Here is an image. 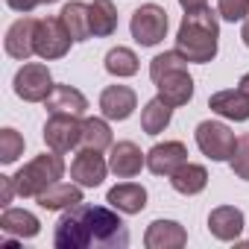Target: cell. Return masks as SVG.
I'll list each match as a JSON object with an SVG mask.
<instances>
[{
  "label": "cell",
  "instance_id": "2e32d148",
  "mask_svg": "<svg viewBox=\"0 0 249 249\" xmlns=\"http://www.w3.org/2000/svg\"><path fill=\"white\" fill-rule=\"evenodd\" d=\"M208 108L217 111L220 117L226 120H234V123H243L249 120V94L243 88H226V91H217L208 97Z\"/></svg>",
  "mask_w": 249,
  "mask_h": 249
},
{
  "label": "cell",
  "instance_id": "d590c367",
  "mask_svg": "<svg viewBox=\"0 0 249 249\" xmlns=\"http://www.w3.org/2000/svg\"><path fill=\"white\" fill-rule=\"evenodd\" d=\"M240 38H243V44L249 47V15H246V21H243V30H240Z\"/></svg>",
  "mask_w": 249,
  "mask_h": 249
},
{
  "label": "cell",
  "instance_id": "603a6c76",
  "mask_svg": "<svg viewBox=\"0 0 249 249\" xmlns=\"http://www.w3.org/2000/svg\"><path fill=\"white\" fill-rule=\"evenodd\" d=\"M65 30L71 33L73 41H88L94 33H91V15H88V3H79V0H71V3L62 6L59 12Z\"/></svg>",
  "mask_w": 249,
  "mask_h": 249
},
{
  "label": "cell",
  "instance_id": "9a60e30c",
  "mask_svg": "<svg viewBox=\"0 0 249 249\" xmlns=\"http://www.w3.org/2000/svg\"><path fill=\"white\" fill-rule=\"evenodd\" d=\"M156 88H159V97L164 103L179 108V106H188L191 97H194V76L188 73V68H179V71H170V73L159 76Z\"/></svg>",
  "mask_w": 249,
  "mask_h": 249
},
{
  "label": "cell",
  "instance_id": "83f0119b",
  "mask_svg": "<svg viewBox=\"0 0 249 249\" xmlns=\"http://www.w3.org/2000/svg\"><path fill=\"white\" fill-rule=\"evenodd\" d=\"M106 71L117 79H126V76H135L138 73V56L135 50L129 47H111L106 53Z\"/></svg>",
  "mask_w": 249,
  "mask_h": 249
},
{
  "label": "cell",
  "instance_id": "74e56055",
  "mask_svg": "<svg viewBox=\"0 0 249 249\" xmlns=\"http://www.w3.org/2000/svg\"><path fill=\"white\" fill-rule=\"evenodd\" d=\"M38 3H56V0H38Z\"/></svg>",
  "mask_w": 249,
  "mask_h": 249
},
{
  "label": "cell",
  "instance_id": "52a82bcc",
  "mask_svg": "<svg viewBox=\"0 0 249 249\" xmlns=\"http://www.w3.org/2000/svg\"><path fill=\"white\" fill-rule=\"evenodd\" d=\"M73 38L65 30L62 18H38L36 24V56H41L44 62L62 59L71 50Z\"/></svg>",
  "mask_w": 249,
  "mask_h": 249
},
{
  "label": "cell",
  "instance_id": "7402d4cb",
  "mask_svg": "<svg viewBox=\"0 0 249 249\" xmlns=\"http://www.w3.org/2000/svg\"><path fill=\"white\" fill-rule=\"evenodd\" d=\"M0 231L9 234V237H21V240H30L41 231V223L36 214L24 211V208H6L0 214Z\"/></svg>",
  "mask_w": 249,
  "mask_h": 249
},
{
  "label": "cell",
  "instance_id": "d4e9b609",
  "mask_svg": "<svg viewBox=\"0 0 249 249\" xmlns=\"http://www.w3.org/2000/svg\"><path fill=\"white\" fill-rule=\"evenodd\" d=\"M170 117H173V106L164 103L161 97H153L141 111V129L147 135H161L170 126Z\"/></svg>",
  "mask_w": 249,
  "mask_h": 249
},
{
  "label": "cell",
  "instance_id": "4dcf8cb0",
  "mask_svg": "<svg viewBox=\"0 0 249 249\" xmlns=\"http://www.w3.org/2000/svg\"><path fill=\"white\" fill-rule=\"evenodd\" d=\"M229 164H231V173L237 179L249 182V132L237 138V150H234V156H231Z\"/></svg>",
  "mask_w": 249,
  "mask_h": 249
},
{
  "label": "cell",
  "instance_id": "44dd1931",
  "mask_svg": "<svg viewBox=\"0 0 249 249\" xmlns=\"http://www.w3.org/2000/svg\"><path fill=\"white\" fill-rule=\"evenodd\" d=\"M38 205L44 211H68L73 208L76 202H82V185H71V182H53L47 191H41L38 196Z\"/></svg>",
  "mask_w": 249,
  "mask_h": 249
},
{
  "label": "cell",
  "instance_id": "f1b7e54d",
  "mask_svg": "<svg viewBox=\"0 0 249 249\" xmlns=\"http://www.w3.org/2000/svg\"><path fill=\"white\" fill-rule=\"evenodd\" d=\"M24 156V135L15 132L12 126L0 129V161L3 164H15Z\"/></svg>",
  "mask_w": 249,
  "mask_h": 249
},
{
  "label": "cell",
  "instance_id": "9c48e42d",
  "mask_svg": "<svg viewBox=\"0 0 249 249\" xmlns=\"http://www.w3.org/2000/svg\"><path fill=\"white\" fill-rule=\"evenodd\" d=\"M79 135H82V123L73 114H50V120L44 123V144L62 156L79 147Z\"/></svg>",
  "mask_w": 249,
  "mask_h": 249
},
{
  "label": "cell",
  "instance_id": "5b68a950",
  "mask_svg": "<svg viewBox=\"0 0 249 249\" xmlns=\"http://www.w3.org/2000/svg\"><path fill=\"white\" fill-rule=\"evenodd\" d=\"M167 12L159 6V3H144L141 9L132 12V21H129V33L132 38L141 44V47H156L159 41H164L167 36Z\"/></svg>",
  "mask_w": 249,
  "mask_h": 249
},
{
  "label": "cell",
  "instance_id": "8d00e7d4",
  "mask_svg": "<svg viewBox=\"0 0 249 249\" xmlns=\"http://www.w3.org/2000/svg\"><path fill=\"white\" fill-rule=\"evenodd\" d=\"M237 88H243V91L249 94V73H243V76H240V85H237Z\"/></svg>",
  "mask_w": 249,
  "mask_h": 249
},
{
  "label": "cell",
  "instance_id": "ffe728a7",
  "mask_svg": "<svg viewBox=\"0 0 249 249\" xmlns=\"http://www.w3.org/2000/svg\"><path fill=\"white\" fill-rule=\"evenodd\" d=\"M44 106H47L50 114H73V117H82L88 111L85 94L79 88H73V85H56L53 94L44 100Z\"/></svg>",
  "mask_w": 249,
  "mask_h": 249
},
{
  "label": "cell",
  "instance_id": "4fadbf2b",
  "mask_svg": "<svg viewBox=\"0 0 249 249\" xmlns=\"http://www.w3.org/2000/svg\"><path fill=\"white\" fill-rule=\"evenodd\" d=\"M100 108L106 120H129L138 108V94L129 85H108L100 94Z\"/></svg>",
  "mask_w": 249,
  "mask_h": 249
},
{
  "label": "cell",
  "instance_id": "484cf974",
  "mask_svg": "<svg viewBox=\"0 0 249 249\" xmlns=\"http://www.w3.org/2000/svg\"><path fill=\"white\" fill-rule=\"evenodd\" d=\"M111 144H114V138H111V129H108V123L103 117H85L82 120V135H79V147L82 150L103 153Z\"/></svg>",
  "mask_w": 249,
  "mask_h": 249
},
{
  "label": "cell",
  "instance_id": "7c38bea8",
  "mask_svg": "<svg viewBox=\"0 0 249 249\" xmlns=\"http://www.w3.org/2000/svg\"><path fill=\"white\" fill-rule=\"evenodd\" d=\"M144 164H147V153H141V147L135 141H117V144H111L108 170L117 179H132V176H138Z\"/></svg>",
  "mask_w": 249,
  "mask_h": 249
},
{
  "label": "cell",
  "instance_id": "3957f363",
  "mask_svg": "<svg viewBox=\"0 0 249 249\" xmlns=\"http://www.w3.org/2000/svg\"><path fill=\"white\" fill-rule=\"evenodd\" d=\"M82 211H85L91 246H100V249H126L129 246V231L123 226V220L117 217V208L82 202Z\"/></svg>",
  "mask_w": 249,
  "mask_h": 249
},
{
  "label": "cell",
  "instance_id": "d6986e66",
  "mask_svg": "<svg viewBox=\"0 0 249 249\" xmlns=\"http://www.w3.org/2000/svg\"><path fill=\"white\" fill-rule=\"evenodd\" d=\"M243 211L234 208V205H220L208 214V231L217 237V240H237L240 231H243Z\"/></svg>",
  "mask_w": 249,
  "mask_h": 249
},
{
  "label": "cell",
  "instance_id": "277c9868",
  "mask_svg": "<svg viewBox=\"0 0 249 249\" xmlns=\"http://www.w3.org/2000/svg\"><path fill=\"white\" fill-rule=\"evenodd\" d=\"M194 135H196V147L202 150V156H208L211 161H231V156L237 150V138L226 123L202 120Z\"/></svg>",
  "mask_w": 249,
  "mask_h": 249
},
{
  "label": "cell",
  "instance_id": "8992f818",
  "mask_svg": "<svg viewBox=\"0 0 249 249\" xmlns=\"http://www.w3.org/2000/svg\"><path fill=\"white\" fill-rule=\"evenodd\" d=\"M12 88H15V94H18L24 103H44V100L53 94L56 85H53V76H50L47 65H41V62H27V65L15 73Z\"/></svg>",
  "mask_w": 249,
  "mask_h": 249
},
{
  "label": "cell",
  "instance_id": "f546056e",
  "mask_svg": "<svg viewBox=\"0 0 249 249\" xmlns=\"http://www.w3.org/2000/svg\"><path fill=\"white\" fill-rule=\"evenodd\" d=\"M179 68H188V59L179 53V50H167V53H159L153 62H150V79L156 82L159 76L170 73V71H179Z\"/></svg>",
  "mask_w": 249,
  "mask_h": 249
},
{
  "label": "cell",
  "instance_id": "7a4b0ae2",
  "mask_svg": "<svg viewBox=\"0 0 249 249\" xmlns=\"http://www.w3.org/2000/svg\"><path fill=\"white\" fill-rule=\"evenodd\" d=\"M65 176V159H62V153H56V150H50V153H41V156H36L33 161H27L12 179H15V188H18V196H24V199H36L41 191H47L53 182H59Z\"/></svg>",
  "mask_w": 249,
  "mask_h": 249
},
{
  "label": "cell",
  "instance_id": "4316f807",
  "mask_svg": "<svg viewBox=\"0 0 249 249\" xmlns=\"http://www.w3.org/2000/svg\"><path fill=\"white\" fill-rule=\"evenodd\" d=\"M88 15H91V33L97 38H108L117 33V9L111 0H94V3H88Z\"/></svg>",
  "mask_w": 249,
  "mask_h": 249
},
{
  "label": "cell",
  "instance_id": "e575fe53",
  "mask_svg": "<svg viewBox=\"0 0 249 249\" xmlns=\"http://www.w3.org/2000/svg\"><path fill=\"white\" fill-rule=\"evenodd\" d=\"M179 6L185 12H196V9H205L208 6V0H179Z\"/></svg>",
  "mask_w": 249,
  "mask_h": 249
},
{
  "label": "cell",
  "instance_id": "5bb4252c",
  "mask_svg": "<svg viewBox=\"0 0 249 249\" xmlns=\"http://www.w3.org/2000/svg\"><path fill=\"white\" fill-rule=\"evenodd\" d=\"M36 18H30V15H24V18H18L12 27H9V33H6V38H3V47H6V53L12 56V59H18V62H27L33 53H36Z\"/></svg>",
  "mask_w": 249,
  "mask_h": 249
},
{
  "label": "cell",
  "instance_id": "cb8c5ba5",
  "mask_svg": "<svg viewBox=\"0 0 249 249\" xmlns=\"http://www.w3.org/2000/svg\"><path fill=\"white\" fill-rule=\"evenodd\" d=\"M170 185H173V191L182 194V196H196V194H202L205 185H208V170H205L202 164L185 161V164L170 176Z\"/></svg>",
  "mask_w": 249,
  "mask_h": 249
},
{
  "label": "cell",
  "instance_id": "e0dca14e",
  "mask_svg": "<svg viewBox=\"0 0 249 249\" xmlns=\"http://www.w3.org/2000/svg\"><path fill=\"white\" fill-rule=\"evenodd\" d=\"M147 249H182L188 243V231L176 220H153L144 234Z\"/></svg>",
  "mask_w": 249,
  "mask_h": 249
},
{
  "label": "cell",
  "instance_id": "ba28073f",
  "mask_svg": "<svg viewBox=\"0 0 249 249\" xmlns=\"http://www.w3.org/2000/svg\"><path fill=\"white\" fill-rule=\"evenodd\" d=\"M82 202H76L73 208H68L59 217L56 231H53V243L59 249H85V246H91V234H88V223H85Z\"/></svg>",
  "mask_w": 249,
  "mask_h": 249
},
{
  "label": "cell",
  "instance_id": "30bf717a",
  "mask_svg": "<svg viewBox=\"0 0 249 249\" xmlns=\"http://www.w3.org/2000/svg\"><path fill=\"white\" fill-rule=\"evenodd\" d=\"M185 161H188V147L182 141H164V144H156L147 153V170L153 176H167L170 179Z\"/></svg>",
  "mask_w": 249,
  "mask_h": 249
},
{
  "label": "cell",
  "instance_id": "ac0fdd59",
  "mask_svg": "<svg viewBox=\"0 0 249 249\" xmlns=\"http://www.w3.org/2000/svg\"><path fill=\"white\" fill-rule=\"evenodd\" d=\"M106 202L120 214H141L147 208V188L135 182H120L106 194Z\"/></svg>",
  "mask_w": 249,
  "mask_h": 249
},
{
  "label": "cell",
  "instance_id": "d6a6232c",
  "mask_svg": "<svg viewBox=\"0 0 249 249\" xmlns=\"http://www.w3.org/2000/svg\"><path fill=\"white\" fill-rule=\"evenodd\" d=\"M15 194H18L15 179H12V176H0V205H9Z\"/></svg>",
  "mask_w": 249,
  "mask_h": 249
},
{
  "label": "cell",
  "instance_id": "836d02e7",
  "mask_svg": "<svg viewBox=\"0 0 249 249\" xmlns=\"http://www.w3.org/2000/svg\"><path fill=\"white\" fill-rule=\"evenodd\" d=\"M6 6L15 9V12H21V15H30L38 6V0H6Z\"/></svg>",
  "mask_w": 249,
  "mask_h": 249
},
{
  "label": "cell",
  "instance_id": "6da1fadb",
  "mask_svg": "<svg viewBox=\"0 0 249 249\" xmlns=\"http://www.w3.org/2000/svg\"><path fill=\"white\" fill-rule=\"evenodd\" d=\"M220 15H214L208 6L196 9V12H185L179 33H176V50L194 62V65H208L217 56L220 47Z\"/></svg>",
  "mask_w": 249,
  "mask_h": 249
},
{
  "label": "cell",
  "instance_id": "1f68e13d",
  "mask_svg": "<svg viewBox=\"0 0 249 249\" xmlns=\"http://www.w3.org/2000/svg\"><path fill=\"white\" fill-rule=\"evenodd\" d=\"M217 15L223 21H246L249 15V0H217Z\"/></svg>",
  "mask_w": 249,
  "mask_h": 249
},
{
  "label": "cell",
  "instance_id": "8fae6325",
  "mask_svg": "<svg viewBox=\"0 0 249 249\" xmlns=\"http://www.w3.org/2000/svg\"><path fill=\"white\" fill-rule=\"evenodd\" d=\"M108 173V161L97 150H79L71 161V179L82 188H100Z\"/></svg>",
  "mask_w": 249,
  "mask_h": 249
}]
</instances>
